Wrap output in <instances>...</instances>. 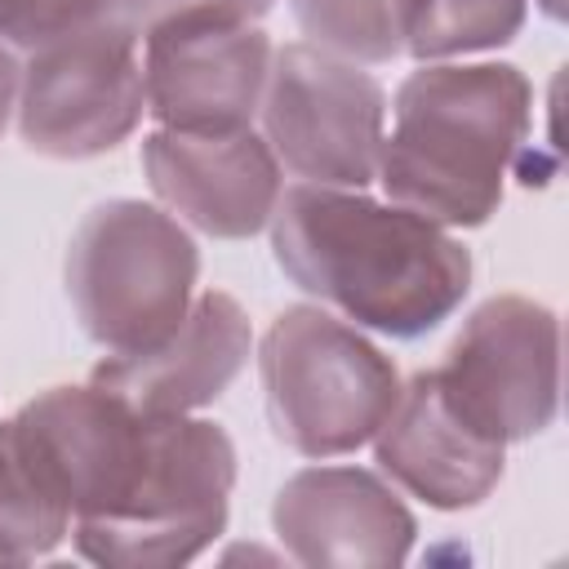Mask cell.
<instances>
[{
	"label": "cell",
	"instance_id": "6da1fadb",
	"mask_svg": "<svg viewBox=\"0 0 569 569\" xmlns=\"http://www.w3.org/2000/svg\"><path fill=\"white\" fill-rule=\"evenodd\" d=\"M280 271L347 320L387 338H422L471 289V253L449 227L365 191L298 182L271 213Z\"/></svg>",
	"mask_w": 569,
	"mask_h": 569
},
{
	"label": "cell",
	"instance_id": "7a4b0ae2",
	"mask_svg": "<svg viewBox=\"0 0 569 569\" xmlns=\"http://www.w3.org/2000/svg\"><path fill=\"white\" fill-rule=\"evenodd\" d=\"M533 89L511 62H422L400 89L382 133L378 182L440 227H480L525 151Z\"/></svg>",
	"mask_w": 569,
	"mask_h": 569
},
{
	"label": "cell",
	"instance_id": "3957f363",
	"mask_svg": "<svg viewBox=\"0 0 569 569\" xmlns=\"http://www.w3.org/2000/svg\"><path fill=\"white\" fill-rule=\"evenodd\" d=\"M200 253L187 227L142 200L93 204L67 244V293L80 329L107 351H147L196 298Z\"/></svg>",
	"mask_w": 569,
	"mask_h": 569
},
{
	"label": "cell",
	"instance_id": "277c9868",
	"mask_svg": "<svg viewBox=\"0 0 569 569\" xmlns=\"http://www.w3.org/2000/svg\"><path fill=\"white\" fill-rule=\"evenodd\" d=\"M267 418L302 458H338L387 422L400 373L356 325L320 307H284L258 351Z\"/></svg>",
	"mask_w": 569,
	"mask_h": 569
},
{
	"label": "cell",
	"instance_id": "5b68a950",
	"mask_svg": "<svg viewBox=\"0 0 569 569\" xmlns=\"http://www.w3.org/2000/svg\"><path fill=\"white\" fill-rule=\"evenodd\" d=\"M236 445L218 422L151 413V453L129 502L98 525H71L76 551L107 569H169L196 560L222 529Z\"/></svg>",
	"mask_w": 569,
	"mask_h": 569
},
{
	"label": "cell",
	"instance_id": "8992f818",
	"mask_svg": "<svg viewBox=\"0 0 569 569\" xmlns=\"http://www.w3.org/2000/svg\"><path fill=\"white\" fill-rule=\"evenodd\" d=\"M142 36L124 13L62 31L27 49L18 80V133L53 160H89L120 147L142 111Z\"/></svg>",
	"mask_w": 569,
	"mask_h": 569
},
{
	"label": "cell",
	"instance_id": "52a82bcc",
	"mask_svg": "<svg viewBox=\"0 0 569 569\" xmlns=\"http://www.w3.org/2000/svg\"><path fill=\"white\" fill-rule=\"evenodd\" d=\"M258 116L267 147L302 182L365 191L378 178L387 93L360 62L311 40L271 49Z\"/></svg>",
	"mask_w": 569,
	"mask_h": 569
},
{
	"label": "cell",
	"instance_id": "ba28073f",
	"mask_svg": "<svg viewBox=\"0 0 569 569\" xmlns=\"http://www.w3.org/2000/svg\"><path fill=\"white\" fill-rule=\"evenodd\" d=\"M0 427L36 480L71 511V525L111 520L151 453V413L102 382L49 387Z\"/></svg>",
	"mask_w": 569,
	"mask_h": 569
},
{
	"label": "cell",
	"instance_id": "9c48e42d",
	"mask_svg": "<svg viewBox=\"0 0 569 569\" xmlns=\"http://www.w3.org/2000/svg\"><path fill=\"white\" fill-rule=\"evenodd\" d=\"M431 373L471 427L502 445L529 440L560 409V320L520 293L489 298L467 316Z\"/></svg>",
	"mask_w": 569,
	"mask_h": 569
},
{
	"label": "cell",
	"instance_id": "30bf717a",
	"mask_svg": "<svg viewBox=\"0 0 569 569\" xmlns=\"http://www.w3.org/2000/svg\"><path fill=\"white\" fill-rule=\"evenodd\" d=\"M271 40L258 22L182 18L142 36L147 111L178 133L249 129L262 102Z\"/></svg>",
	"mask_w": 569,
	"mask_h": 569
},
{
	"label": "cell",
	"instance_id": "8fae6325",
	"mask_svg": "<svg viewBox=\"0 0 569 569\" xmlns=\"http://www.w3.org/2000/svg\"><path fill=\"white\" fill-rule=\"evenodd\" d=\"M142 169L169 213L218 240L258 236L284 191L280 160L253 129L236 133H178L156 129L142 138Z\"/></svg>",
	"mask_w": 569,
	"mask_h": 569
},
{
	"label": "cell",
	"instance_id": "7c38bea8",
	"mask_svg": "<svg viewBox=\"0 0 569 569\" xmlns=\"http://www.w3.org/2000/svg\"><path fill=\"white\" fill-rule=\"evenodd\" d=\"M271 525L298 565H400L413 547V516L400 493L365 467H302L271 502Z\"/></svg>",
	"mask_w": 569,
	"mask_h": 569
},
{
	"label": "cell",
	"instance_id": "4fadbf2b",
	"mask_svg": "<svg viewBox=\"0 0 569 569\" xmlns=\"http://www.w3.org/2000/svg\"><path fill=\"white\" fill-rule=\"evenodd\" d=\"M502 440L471 427L445 400L431 369L400 382L387 422L373 431V458L382 476H391L400 489L436 511H462L485 502L502 480Z\"/></svg>",
	"mask_w": 569,
	"mask_h": 569
},
{
	"label": "cell",
	"instance_id": "5bb4252c",
	"mask_svg": "<svg viewBox=\"0 0 569 569\" xmlns=\"http://www.w3.org/2000/svg\"><path fill=\"white\" fill-rule=\"evenodd\" d=\"M249 351L253 329L244 307L222 289H204L169 338L147 351L98 360L93 382L111 387L142 413H196L236 382Z\"/></svg>",
	"mask_w": 569,
	"mask_h": 569
},
{
	"label": "cell",
	"instance_id": "9a60e30c",
	"mask_svg": "<svg viewBox=\"0 0 569 569\" xmlns=\"http://www.w3.org/2000/svg\"><path fill=\"white\" fill-rule=\"evenodd\" d=\"M529 0H396L400 53L440 62L507 44L525 27Z\"/></svg>",
	"mask_w": 569,
	"mask_h": 569
},
{
	"label": "cell",
	"instance_id": "2e32d148",
	"mask_svg": "<svg viewBox=\"0 0 569 569\" xmlns=\"http://www.w3.org/2000/svg\"><path fill=\"white\" fill-rule=\"evenodd\" d=\"M71 533V511L36 480L0 427V560H36Z\"/></svg>",
	"mask_w": 569,
	"mask_h": 569
},
{
	"label": "cell",
	"instance_id": "e0dca14e",
	"mask_svg": "<svg viewBox=\"0 0 569 569\" xmlns=\"http://www.w3.org/2000/svg\"><path fill=\"white\" fill-rule=\"evenodd\" d=\"M302 36L351 62H391L400 53L396 0H289Z\"/></svg>",
	"mask_w": 569,
	"mask_h": 569
},
{
	"label": "cell",
	"instance_id": "ac0fdd59",
	"mask_svg": "<svg viewBox=\"0 0 569 569\" xmlns=\"http://www.w3.org/2000/svg\"><path fill=\"white\" fill-rule=\"evenodd\" d=\"M120 13V0H0V40L36 49L62 31Z\"/></svg>",
	"mask_w": 569,
	"mask_h": 569
},
{
	"label": "cell",
	"instance_id": "d6986e66",
	"mask_svg": "<svg viewBox=\"0 0 569 569\" xmlns=\"http://www.w3.org/2000/svg\"><path fill=\"white\" fill-rule=\"evenodd\" d=\"M276 0H120V13L133 22L138 36L182 22V18H227V22H258Z\"/></svg>",
	"mask_w": 569,
	"mask_h": 569
},
{
	"label": "cell",
	"instance_id": "ffe728a7",
	"mask_svg": "<svg viewBox=\"0 0 569 569\" xmlns=\"http://www.w3.org/2000/svg\"><path fill=\"white\" fill-rule=\"evenodd\" d=\"M18 80H22V62L13 58V49L0 40V133L18 107Z\"/></svg>",
	"mask_w": 569,
	"mask_h": 569
},
{
	"label": "cell",
	"instance_id": "44dd1931",
	"mask_svg": "<svg viewBox=\"0 0 569 569\" xmlns=\"http://www.w3.org/2000/svg\"><path fill=\"white\" fill-rule=\"evenodd\" d=\"M538 9H542L547 18H556V22L565 18V0H538Z\"/></svg>",
	"mask_w": 569,
	"mask_h": 569
}]
</instances>
